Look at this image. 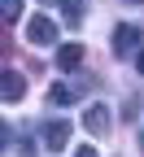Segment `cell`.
<instances>
[{
  "instance_id": "2",
  "label": "cell",
  "mask_w": 144,
  "mask_h": 157,
  "mask_svg": "<svg viewBox=\"0 0 144 157\" xmlns=\"http://www.w3.org/2000/svg\"><path fill=\"white\" fill-rule=\"evenodd\" d=\"M57 22H53V17H44V13H35L31 17V22H26V39H31V44H39V48H48V44H57Z\"/></svg>"
},
{
  "instance_id": "12",
  "label": "cell",
  "mask_w": 144,
  "mask_h": 157,
  "mask_svg": "<svg viewBox=\"0 0 144 157\" xmlns=\"http://www.w3.org/2000/svg\"><path fill=\"white\" fill-rule=\"evenodd\" d=\"M140 148H144V131H140Z\"/></svg>"
},
{
  "instance_id": "9",
  "label": "cell",
  "mask_w": 144,
  "mask_h": 157,
  "mask_svg": "<svg viewBox=\"0 0 144 157\" xmlns=\"http://www.w3.org/2000/svg\"><path fill=\"white\" fill-rule=\"evenodd\" d=\"M74 157H96V148H92V144H83V148L74 153Z\"/></svg>"
},
{
  "instance_id": "4",
  "label": "cell",
  "mask_w": 144,
  "mask_h": 157,
  "mask_svg": "<svg viewBox=\"0 0 144 157\" xmlns=\"http://www.w3.org/2000/svg\"><path fill=\"white\" fill-rule=\"evenodd\" d=\"M0 96H5V105L22 101V96H26V74H18V70H5V83H0Z\"/></svg>"
},
{
  "instance_id": "3",
  "label": "cell",
  "mask_w": 144,
  "mask_h": 157,
  "mask_svg": "<svg viewBox=\"0 0 144 157\" xmlns=\"http://www.w3.org/2000/svg\"><path fill=\"white\" fill-rule=\"evenodd\" d=\"M131 48H140V26H127V22H122L114 31V57H131Z\"/></svg>"
},
{
  "instance_id": "5",
  "label": "cell",
  "mask_w": 144,
  "mask_h": 157,
  "mask_svg": "<svg viewBox=\"0 0 144 157\" xmlns=\"http://www.w3.org/2000/svg\"><path fill=\"white\" fill-rule=\"evenodd\" d=\"M83 127H88V135H105L109 131V109L105 105H88L83 109Z\"/></svg>"
},
{
  "instance_id": "7",
  "label": "cell",
  "mask_w": 144,
  "mask_h": 157,
  "mask_svg": "<svg viewBox=\"0 0 144 157\" xmlns=\"http://www.w3.org/2000/svg\"><path fill=\"white\" fill-rule=\"evenodd\" d=\"M70 101H74V87H66V83H57L48 92V105H70Z\"/></svg>"
},
{
  "instance_id": "6",
  "label": "cell",
  "mask_w": 144,
  "mask_h": 157,
  "mask_svg": "<svg viewBox=\"0 0 144 157\" xmlns=\"http://www.w3.org/2000/svg\"><path fill=\"white\" fill-rule=\"evenodd\" d=\"M57 66L61 70H79V66H83V44H66L57 52Z\"/></svg>"
},
{
  "instance_id": "13",
  "label": "cell",
  "mask_w": 144,
  "mask_h": 157,
  "mask_svg": "<svg viewBox=\"0 0 144 157\" xmlns=\"http://www.w3.org/2000/svg\"><path fill=\"white\" fill-rule=\"evenodd\" d=\"M131 5H144V0H131Z\"/></svg>"
},
{
  "instance_id": "1",
  "label": "cell",
  "mask_w": 144,
  "mask_h": 157,
  "mask_svg": "<svg viewBox=\"0 0 144 157\" xmlns=\"http://www.w3.org/2000/svg\"><path fill=\"white\" fill-rule=\"evenodd\" d=\"M39 144H44V148H66L70 144V122H66V118H48V122L44 127H39Z\"/></svg>"
},
{
  "instance_id": "8",
  "label": "cell",
  "mask_w": 144,
  "mask_h": 157,
  "mask_svg": "<svg viewBox=\"0 0 144 157\" xmlns=\"http://www.w3.org/2000/svg\"><path fill=\"white\" fill-rule=\"evenodd\" d=\"M0 9H5V22H18V13H22V0H5Z\"/></svg>"
},
{
  "instance_id": "11",
  "label": "cell",
  "mask_w": 144,
  "mask_h": 157,
  "mask_svg": "<svg viewBox=\"0 0 144 157\" xmlns=\"http://www.w3.org/2000/svg\"><path fill=\"white\" fill-rule=\"evenodd\" d=\"M39 5H61V0H39Z\"/></svg>"
},
{
  "instance_id": "10",
  "label": "cell",
  "mask_w": 144,
  "mask_h": 157,
  "mask_svg": "<svg viewBox=\"0 0 144 157\" xmlns=\"http://www.w3.org/2000/svg\"><path fill=\"white\" fill-rule=\"evenodd\" d=\"M135 70H140V74H144V48H140V52H135Z\"/></svg>"
}]
</instances>
